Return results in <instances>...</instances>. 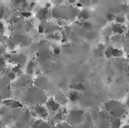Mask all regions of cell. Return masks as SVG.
Here are the masks:
<instances>
[{"label": "cell", "instance_id": "1", "mask_svg": "<svg viewBox=\"0 0 129 128\" xmlns=\"http://www.w3.org/2000/svg\"><path fill=\"white\" fill-rule=\"evenodd\" d=\"M80 9L74 8L73 5L63 4V5H54L51 8V20H58V21H74L79 16Z\"/></svg>", "mask_w": 129, "mask_h": 128}, {"label": "cell", "instance_id": "2", "mask_svg": "<svg viewBox=\"0 0 129 128\" xmlns=\"http://www.w3.org/2000/svg\"><path fill=\"white\" fill-rule=\"evenodd\" d=\"M49 99L46 92H44L42 89L37 88L35 85H30L29 88H26L25 90H23V98L21 102L26 106L30 107H35V106H40L45 104L46 100Z\"/></svg>", "mask_w": 129, "mask_h": 128}, {"label": "cell", "instance_id": "3", "mask_svg": "<svg viewBox=\"0 0 129 128\" xmlns=\"http://www.w3.org/2000/svg\"><path fill=\"white\" fill-rule=\"evenodd\" d=\"M53 49H50L48 45L42 46L37 50V63L39 65V69L43 72H48L53 65Z\"/></svg>", "mask_w": 129, "mask_h": 128}, {"label": "cell", "instance_id": "4", "mask_svg": "<svg viewBox=\"0 0 129 128\" xmlns=\"http://www.w3.org/2000/svg\"><path fill=\"white\" fill-rule=\"evenodd\" d=\"M103 109L109 114V117H114V118H122L127 114V106L119 100L115 99H110L107 100L103 104Z\"/></svg>", "mask_w": 129, "mask_h": 128}, {"label": "cell", "instance_id": "5", "mask_svg": "<svg viewBox=\"0 0 129 128\" xmlns=\"http://www.w3.org/2000/svg\"><path fill=\"white\" fill-rule=\"evenodd\" d=\"M85 111L83 108H73L68 112L67 119L65 122H68L70 126H73L74 128H80V126L83 124V122L85 121L86 118Z\"/></svg>", "mask_w": 129, "mask_h": 128}, {"label": "cell", "instance_id": "6", "mask_svg": "<svg viewBox=\"0 0 129 128\" xmlns=\"http://www.w3.org/2000/svg\"><path fill=\"white\" fill-rule=\"evenodd\" d=\"M13 98V82L6 75H0V102Z\"/></svg>", "mask_w": 129, "mask_h": 128}, {"label": "cell", "instance_id": "7", "mask_svg": "<svg viewBox=\"0 0 129 128\" xmlns=\"http://www.w3.org/2000/svg\"><path fill=\"white\" fill-rule=\"evenodd\" d=\"M8 63L13 64V65H19L21 68H25L26 64L29 63V59H28V55L24 54V53H16V52H13V53H6L5 55Z\"/></svg>", "mask_w": 129, "mask_h": 128}, {"label": "cell", "instance_id": "8", "mask_svg": "<svg viewBox=\"0 0 129 128\" xmlns=\"http://www.w3.org/2000/svg\"><path fill=\"white\" fill-rule=\"evenodd\" d=\"M33 121H34V117L31 114V111L24 109L23 114L14 122V126L15 128H30Z\"/></svg>", "mask_w": 129, "mask_h": 128}, {"label": "cell", "instance_id": "9", "mask_svg": "<svg viewBox=\"0 0 129 128\" xmlns=\"http://www.w3.org/2000/svg\"><path fill=\"white\" fill-rule=\"evenodd\" d=\"M33 84L35 85L37 88L44 90V92H48V90L53 89V83H51V81H50L45 74L37 75V77L34 78V83H33Z\"/></svg>", "mask_w": 129, "mask_h": 128}, {"label": "cell", "instance_id": "10", "mask_svg": "<svg viewBox=\"0 0 129 128\" xmlns=\"http://www.w3.org/2000/svg\"><path fill=\"white\" fill-rule=\"evenodd\" d=\"M33 83H34L33 77H29V75H26V74H23V75L18 77L16 81L13 83V88L25 90L26 88H29L30 85H33Z\"/></svg>", "mask_w": 129, "mask_h": 128}, {"label": "cell", "instance_id": "11", "mask_svg": "<svg viewBox=\"0 0 129 128\" xmlns=\"http://www.w3.org/2000/svg\"><path fill=\"white\" fill-rule=\"evenodd\" d=\"M11 39L14 40V42L16 43V45L18 46H23V48H28V46H30L31 45V43L33 40L26 35V34H23V33H20V32H18V33H13L11 35Z\"/></svg>", "mask_w": 129, "mask_h": 128}, {"label": "cell", "instance_id": "12", "mask_svg": "<svg viewBox=\"0 0 129 128\" xmlns=\"http://www.w3.org/2000/svg\"><path fill=\"white\" fill-rule=\"evenodd\" d=\"M31 114L35 118H39V119H44L46 121L49 117H50V113L48 111V108L45 107V104H40V106H35V107H31Z\"/></svg>", "mask_w": 129, "mask_h": 128}, {"label": "cell", "instance_id": "13", "mask_svg": "<svg viewBox=\"0 0 129 128\" xmlns=\"http://www.w3.org/2000/svg\"><path fill=\"white\" fill-rule=\"evenodd\" d=\"M127 58L122 57V58H113L110 59V65L113 67L114 70H118V72H123L125 68H127Z\"/></svg>", "mask_w": 129, "mask_h": 128}, {"label": "cell", "instance_id": "14", "mask_svg": "<svg viewBox=\"0 0 129 128\" xmlns=\"http://www.w3.org/2000/svg\"><path fill=\"white\" fill-rule=\"evenodd\" d=\"M45 107L48 108V111H49V113H50V118L54 117V116L61 109V107L56 103V100H55L53 97H49V99H48L46 103H45Z\"/></svg>", "mask_w": 129, "mask_h": 128}, {"label": "cell", "instance_id": "15", "mask_svg": "<svg viewBox=\"0 0 129 128\" xmlns=\"http://www.w3.org/2000/svg\"><path fill=\"white\" fill-rule=\"evenodd\" d=\"M35 16H37V19L40 20L42 23H46V21H49V19L51 18V9H49L48 6H43V8H40V9L37 11Z\"/></svg>", "mask_w": 129, "mask_h": 128}, {"label": "cell", "instance_id": "16", "mask_svg": "<svg viewBox=\"0 0 129 128\" xmlns=\"http://www.w3.org/2000/svg\"><path fill=\"white\" fill-rule=\"evenodd\" d=\"M53 98L56 100V103H58L60 107H65V106L69 103L68 93H64L63 90H59V92H56V93L53 95Z\"/></svg>", "mask_w": 129, "mask_h": 128}, {"label": "cell", "instance_id": "17", "mask_svg": "<svg viewBox=\"0 0 129 128\" xmlns=\"http://www.w3.org/2000/svg\"><path fill=\"white\" fill-rule=\"evenodd\" d=\"M55 124L51 122V121H44V119H39V118H35L31 123V127L30 128H54Z\"/></svg>", "mask_w": 129, "mask_h": 128}, {"label": "cell", "instance_id": "18", "mask_svg": "<svg viewBox=\"0 0 129 128\" xmlns=\"http://www.w3.org/2000/svg\"><path fill=\"white\" fill-rule=\"evenodd\" d=\"M38 67H39V65H38L37 60H29V63H28L26 67H25V70H26L25 74L29 75V77H33L34 74H38V70H40Z\"/></svg>", "mask_w": 129, "mask_h": 128}, {"label": "cell", "instance_id": "19", "mask_svg": "<svg viewBox=\"0 0 129 128\" xmlns=\"http://www.w3.org/2000/svg\"><path fill=\"white\" fill-rule=\"evenodd\" d=\"M23 102L21 100H18V99H14V98H10V99H6L3 102V106H6L8 108L10 109H19V108H23Z\"/></svg>", "mask_w": 129, "mask_h": 128}, {"label": "cell", "instance_id": "20", "mask_svg": "<svg viewBox=\"0 0 129 128\" xmlns=\"http://www.w3.org/2000/svg\"><path fill=\"white\" fill-rule=\"evenodd\" d=\"M110 29L114 35H125L127 34V28H125V25H122V24L113 23L110 25Z\"/></svg>", "mask_w": 129, "mask_h": 128}, {"label": "cell", "instance_id": "21", "mask_svg": "<svg viewBox=\"0 0 129 128\" xmlns=\"http://www.w3.org/2000/svg\"><path fill=\"white\" fill-rule=\"evenodd\" d=\"M91 15H93V14H91V11H90L89 9L84 8V9H80L78 19L80 20V23H82V21H89V19L91 18Z\"/></svg>", "mask_w": 129, "mask_h": 128}, {"label": "cell", "instance_id": "22", "mask_svg": "<svg viewBox=\"0 0 129 128\" xmlns=\"http://www.w3.org/2000/svg\"><path fill=\"white\" fill-rule=\"evenodd\" d=\"M69 88H70L72 90H77V92H79V93H82V92L85 90V85H84V83L77 82V81H74L73 83H70V84H69Z\"/></svg>", "mask_w": 129, "mask_h": 128}, {"label": "cell", "instance_id": "23", "mask_svg": "<svg viewBox=\"0 0 129 128\" xmlns=\"http://www.w3.org/2000/svg\"><path fill=\"white\" fill-rule=\"evenodd\" d=\"M110 39L114 45H118V48H120V45L125 44V35H112Z\"/></svg>", "mask_w": 129, "mask_h": 128}, {"label": "cell", "instance_id": "24", "mask_svg": "<svg viewBox=\"0 0 129 128\" xmlns=\"http://www.w3.org/2000/svg\"><path fill=\"white\" fill-rule=\"evenodd\" d=\"M80 95H82V93H79V92H77V90H69L68 92V98H69V102H73V103H75V102H78L79 99H80Z\"/></svg>", "mask_w": 129, "mask_h": 128}, {"label": "cell", "instance_id": "25", "mask_svg": "<svg viewBox=\"0 0 129 128\" xmlns=\"http://www.w3.org/2000/svg\"><path fill=\"white\" fill-rule=\"evenodd\" d=\"M5 46H6V49H8L9 53H13V50H15V48H16L18 45H16V43L11 39V37H9V38L6 39V42H5Z\"/></svg>", "mask_w": 129, "mask_h": 128}, {"label": "cell", "instance_id": "26", "mask_svg": "<svg viewBox=\"0 0 129 128\" xmlns=\"http://www.w3.org/2000/svg\"><path fill=\"white\" fill-rule=\"evenodd\" d=\"M122 127H123V121H122V118L110 117V128H122Z\"/></svg>", "mask_w": 129, "mask_h": 128}, {"label": "cell", "instance_id": "27", "mask_svg": "<svg viewBox=\"0 0 129 128\" xmlns=\"http://www.w3.org/2000/svg\"><path fill=\"white\" fill-rule=\"evenodd\" d=\"M98 32L95 30V29H91V30H86L85 35H84V39L86 40H94V39H96L98 38Z\"/></svg>", "mask_w": 129, "mask_h": 128}, {"label": "cell", "instance_id": "28", "mask_svg": "<svg viewBox=\"0 0 129 128\" xmlns=\"http://www.w3.org/2000/svg\"><path fill=\"white\" fill-rule=\"evenodd\" d=\"M6 65H8V60L5 57H0V75H3L6 72Z\"/></svg>", "mask_w": 129, "mask_h": 128}, {"label": "cell", "instance_id": "29", "mask_svg": "<svg viewBox=\"0 0 129 128\" xmlns=\"http://www.w3.org/2000/svg\"><path fill=\"white\" fill-rule=\"evenodd\" d=\"M46 39L53 40V42H61V34L60 33H53V34L46 35Z\"/></svg>", "mask_w": 129, "mask_h": 128}, {"label": "cell", "instance_id": "30", "mask_svg": "<svg viewBox=\"0 0 129 128\" xmlns=\"http://www.w3.org/2000/svg\"><path fill=\"white\" fill-rule=\"evenodd\" d=\"M23 112H24V109L23 108H19V109H13L11 111V118H13V121L15 122L21 114H23Z\"/></svg>", "mask_w": 129, "mask_h": 128}, {"label": "cell", "instance_id": "31", "mask_svg": "<svg viewBox=\"0 0 129 128\" xmlns=\"http://www.w3.org/2000/svg\"><path fill=\"white\" fill-rule=\"evenodd\" d=\"M4 75H6V77H8V78H9V79H10L13 83H14V82L16 81V78H18V75H16V74H15V73H14V72H13L10 68H9V69H6V72L4 73Z\"/></svg>", "mask_w": 129, "mask_h": 128}, {"label": "cell", "instance_id": "32", "mask_svg": "<svg viewBox=\"0 0 129 128\" xmlns=\"http://www.w3.org/2000/svg\"><path fill=\"white\" fill-rule=\"evenodd\" d=\"M80 128H93V119L90 116H86L85 121L83 122V124L80 126Z\"/></svg>", "mask_w": 129, "mask_h": 128}, {"label": "cell", "instance_id": "33", "mask_svg": "<svg viewBox=\"0 0 129 128\" xmlns=\"http://www.w3.org/2000/svg\"><path fill=\"white\" fill-rule=\"evenodd\" d=\"M125 21H127V16H125V15H123V14H118V15H115V20H114V23L124 25Z\"/></svg>", "mask_w": 129, "mask_h": 128}, {"label": "cell", "instance_id": "34", "mask_svg": "<svg viewBox=\"0 0 129 128\" xmlns=\"http://www.w3.org/2000/svg\"><path fill=\"white\" fill-rule=\"evenodd\" d=\"M31 15H33V13H31L30 10H21V11L19 13V16H20L21 19H29Z\"/></svg>", "mask_w": 129, "mask_h": 128}, {"label": "cell", "instance_id": "35", "mask_svg": "<svg viewBox=\"0 0 129 128\" xmlns=\"http://www.w3.org/2000/svg\"><path fill=\"white\" fill-rule=\"evenodd\" d=\"M18 77H20V75H23V68L21 67H19V65H13L11 68H10Z\"/></svg>", "mask_w": 129, "mask_h": 128}, {"label": "cell", "instance_id": "36", "mask_svg": "<svg viewBox=\"0 0 129 128\" xmlns=\"http://www.w3.org/2000/svg\"><path fill=\"white\" fill-rule=\"evenodd\" d=\"M5 16H6V8H5V5L0 4V20L3 21V19Z\"/></svg>", "mask_w": 129, "mask_h": 128}, {"label": "cell", "instance_id": "37", "mask_svg": "<svg viewBox=\"0 0 129 128\" xmlns=\"http://www.w3.org/2000/svg\"><path fill=\"white\" fill-rule=\"evenodd\" d=\"M54 128H74L73 126H70L68 122H60V123H58V124H55V127Z\"/></svg>", "mask_w": 129, "mask_h": 128}, {"label": "cell", "instance_id": "38", "mask_svg": "<svg viewBox=\"0 0 129 128\" xmlns=\"http://www.w3.org/2000/svg\"><path fill=\"white\" fill-rule=\"evenodd\" d=\"M70 44H65V45H63V48H61V52L63 53H65V54H70L72 53V50H70Z\"/></svg>", "mask_w": 129, "mask_h": 128}, {"label": "cell", "instance_id": "39", "mask_svg": "<svg viewBox=\"0 0 129 128\" xmlns=\"http://www.w3.org/2000/svg\"><path fill=\"white\" fill-rule=\"evenodd\" d=\"M8 53V49L5 46V44H0V57H5Z\"/></svg>", "mask_w": 129, "mask_h": 128}, {"label": "cell", "instance_id": "40", "mask_svg": "<svg viewBox=\"0 0 129 128\" xmlns=\"http://www.w3.org/2000/svg\"><path fill=\"white\" fill-rule=\"evenodd\" d=\"M38 32H39L40 34H45V24H44V23H40V24H39Z\"/></svg>", "mask_w": 129, "mask_h": 128}, {"label": "cell", "instance_id": "41", "mask_svg": "<svg viewBox=\"0 0 129 128\" xmlns=\"http://www.w3.org/2000/svg\"><path fill=\"white\" fill-rule=\"evenodd\" d=\"M60 53H61V48L60 46H54L53 48V54L54 55H59Z\"/></svg>", "mask_w": 129, "mask_h": 128}, {"label": "cell", "instance_id": "42", "mask_svg": "<svg viewBox=\"0 0 129 128\" xmlns=\"http://www.w3.org/2000/svg\"><path fill=\"white\" fill-rule=\"evenodd\" d=\"M107 20L108 21H113V20H115V15L110 11V13H108V15H107Z\"/></svg>", "mask_w": 129, "mask_h": 128}, {"label": "cell", "instance_id": "43", "mask_svg": "<svg viewBox=\"0 0 129 128\" xmlns=\"http://www.w3.org/2000/svg\"><path fill=\"white\" fill-rule=\"evenodd\" d=\"M4 33H5V25H4V23L0 20V34L4 35Z\"/></svg>", "mask_w": 129, "mask_h": 128}, {"label": "cell", "instance_id": "44", "mask_svg": "<svg viewBox=\"0 0 129 128\" xmlns=\"http://www.w3.org/2000/svg\"><path fill=\"white\" fill-rule=\"evenodd\" d=\"M125 45L129 48V32L127 33V35H125Z\"/></svg>", "mask_w": 129, "mask_h": 128}, {"label": "cell", "instance_id": "45", "mask_svg": "<svg viewBox=\"0 0 129 128\" xmlns=\"http://www.w3.org/2000/svg\"><path fill=\"white\" fill-rule=\"evenodd\" d=\"M5 42H6V40H5V38H4V35H1V34H0V44H3V43L5 44Z\"/></svg>", "mask_w": 129, "mask_h": 128}, {"label": "cell", "instance_id": "46", "mask_svg": "<svg viewBox=\"0 0 129 128\" xmlns=\"http://www.w3.org/2000/svg\"><path fill=\"white\" fill-rule=\"evenodd\" d=\"M125 106H127V108H129V97L127 98V100H125V103H124Z\"/></svg>", "mask_w": 129, "mask_h": 128}, {"label": "cell", "instance_id": "47", "mask_svg": "<svg viewBox=\"0 0 129 128\" xmlns=\"http://www.w3.org/2000/svg\"><path fill=\"white\" fill-rule=\"evenodd\" d=\"M125 69H127V74L129 75V62H128V64H127V68Z\"/></svg>", "mask_w": 129, "mask_h": 128}, {"label": "cell", "instance_id": "48", "mask_svg": "<svg viewBox=\"0 0 129 128\" xmlns=\"http://www.w3.org/2000/svg\"><path fill=\"white\" fill-rule=\"evenodd\" d=\"M122 128H129V123H128V124H123V127H122Z\"/></svg>", "mask_w": 129, "mask_h": 128}, {"label": "cell", "instance_id": "49", "mask_svg": "<svg viewBox=\"0 0 129 128\" xmlns=\"http://www.w3.org/2000/svg\"><path fill=\"white\" fill-rule=\"evenodd\" d=\"M127 60H129V50H128V54H127Z\"/></svg>", "mask_w": 129, "mask_h": 128}]
</instances>
